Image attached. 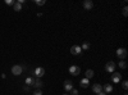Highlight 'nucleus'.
I'll return each mask as SVG.
<instances>
[{
    "label": "nucleus",
    "instance_id": "nucleus-1",
    "mask_svg": "<svg viewBox=\"0 0 128 95\" xmlns=\"http://www.w3.org/2000/svg\"><path fill=\"white\" fill-rule=\"evenodd\" d=\"M12 73H13L14 76L22 75V73H23V67H22V66H18V64L13 66V67H12Z\"/></svg>",
    "mask_w": 128,
    "mask_h": 95
},
{
    "label": "nucleus",
    "instance_id": "nucleus-2",
    "mask_svg": "<svg viewBox=\"0 0 128 95\" xmlns=\"http://www.w3.org/2000/svg\"><path fill=\"white\" fill-rule=\"evenodd\" d=\"M122 80V75H120V72H113L112 73V81L114 83H119Z\"/></svg>",
    "mask_w": 128,
    "mask_h": 95
},
{
    "label": "nucleus",
    "instance_id": "nucleus-3",
    "mask_svg": "<svg viewBox=\"0 0 128 95\" xmlns=\"http://www.w3.org/2000/svg\"><path fill=\"white\" fill-rule=\"evenodd\" d=\"M105 71H106V72H109V73H110V72L113 73V72L115 71V63L112 62V60L108 62V63L105 64Z\"/></svg>",
    "mask_w": 128,
    "mask_h": 95
},
{
    "label": "nucleus",
    "instance_id": "nucleus-4",
    "mask_svg": "<svg viewBox=\"0 0 128 95\" xmlns=\"http://www.w3.org/2000/svg\"><path fill=\"white\" fill-rule=\"evenodd\" d=\"M34 75L37 77V78H40V77H42L45 75V69L42 68V67H37V68H35V71H34Z\"/></svg>",
    "mask_w": 128,
    "mask_h": 95
},
{
    "label": "nucleus",
    "instance_id": "nucleus-5",
    "mask_svg": "<svg viewBox=\"0 0 128 95\" xmlns=\"http://www.w3.org/2000/svg\"><path fill=\"white\" fill-rule=\"evenodd\" d=\"M80 72H81V68L78 66H70L69 67V73H70V75H73V76L80 75Z\"/></svg>",
    "mask_w": 128,
    "mask_h": 95
},
{
    "label": "nucleus",
    "instance_id": "nucleus-6",
    "mask_svg": "<svg viewBox=\"0 0 128 95\" xmlns=\"http://www.w3.org/2000/svg\"><path fill=\"white\" fill-rule=\"evenodd\" d=\"M116 55H118V58H120V59H124L127 57V50L124 48H119L118 50H116Z\"/></svg>",
    "mask_w": 128,
    "mask_h": 95
},
{
    "label": "nucleus",
    "instance_id": "nucleus-7",
    "mask_svg": "<svg viewBox=\"0 0 128 95\" xmlns=\"http://www.w3.org/2000/svg\"><path fill=\"white\" fill-rule=\"evenodd\" d=\"M81 51H82V49H81L80 45H73V46L70 48V53H72L73 55H78V54H81Z\"/></svg>",
    "mask_w": 128,
    "mask_h": 95
},
{
    "label": "nucleus",
    "instance_id": "nucleus-8",
    "mask_svg": "<svg viewBox=\"0 0 128 95\" xmlns=\"http://www.w3.org/2000/svg\"><path fill=\"white\" fill-rule=\"evenodd\" d=\"M92 91L98 95L99 92L102 91V85H100V83H94V85H92Z\"/></svg>",
    "mask_w": 128,
    "mask_h": 95
},
{
    "label": "nucleus",
    "instance_id": "nucleus-9",
    "mask_svg": "<svg viewBox=\"0 0 128 95\" xmlns=\"http://www.w3.org/2000/svg\"><path fill=\"white\" fill-rule=\"evenodd\" d=\"M80 86H81V87H83V89H87V87L90 86V80H88V78H86V77L82 78V80L80 81Z\"/></svg>",
    "mask_w": 128,
    "mask_h": 95
},
{
    "label": "nucleus",
    "instance_id": "nucleus-10",
    "mask_svg": "<svg viewBox=\"0 0 128 95\" xmlns=\"http://www.w3.org/2000/svg\"><path fill=\"white\" fill-rule=\"evenodd\" d=\"M72 89H73V82L69 81V80H67L66 82H64V90H66L67 92H69Z\"/></svg>",
    "mask_w": 128,
    "mask_h": 95
},
{
    "label": "nucleus",
    "instance_id": "nucleus-11",
    "mask_svg": "<svg viewBox=\"0 0 128 95\" xmlns=\"http://www.w3.org/2000/svg\"><path fill=\"white\" fill-rule=\"evenodd\" d=\"M83 8L86 10H91L94 8V3L91 2V0H84L83 2Z\"/></svg>",
    "mask_w": 128,
    "mask_h": 95
},
{
    "label": "nucleus",
    "instance_id": "nucleus-12",
    "mask_svg": "<svg viewBox=\"0 0 128 95\" xmlns=\"http://www.w3.org/2000/svg\"><path fill=\"white\" fill-rule=\"evenodd\" d=\"M44 83H42V81L40 80V78H34V81H32V86H35V87H37V89H40Z\"/></svg>",
    "mask_w": 128,
    "mask_h": 95
},
{
    "label": "nucleus",
    "instance_id": "nucleus-13",
    "mask_svg": "<svg viewBox=\"0 0 128 95\" xmlns=\"http://www.w3.org/2000/svg\"><path fill=\"white\" fill-rule=\"evenodd\" d=\"M102 90H104L105 94H110L113 91V86L110 85V83H105V85L102 86Z\"/></svg>",
    "mask_w": 128,
    "mask_h": 95
},
{
    "label": "nucleus",
    "instance_id": "nucleus-14",
    "mask_svg": "<svg viewBox=\"0 0 128 95\" xmlns=\"http://www.w3.org/2000/svg\"><path fill=\"white\" fill-rule=\"evenodd\" d=\"M13 8H14L16 12H20V10H22V4L18 3V2H16V3H14V5H13Z\"/></svg>",
    "mask_w": 128,
    "mask_h": 95
},
{
    "label": "nucleus",
    "instance_id": "nucleus-15",
    "mask_svg": "<svg viewBox=\"0 0 128 95\" xmlns=\"http://www.w3.org/2000/svg\"><path fill=\"white\" fill-rule=\"evenodd\" d=\"M92 77H94V71H92V69H87V71H86V78L90 80V78H92Z\"/></svg>",
    "mask_w": 128,
    "mask_h": 95
},
{
    "label": "nucleus",
    "instance_id": "nucleus-16",
    "mask_svg": "<svg viewBox=\"0 0 128 95\" xmlns=\"http://www.w3.org/2000/svg\"><path fill=\"white\" fill-rule=\"evenodd\" d=\"M35 4L38 5V7H42L45 4V0H35Z\"/></svg>",
    "mask_w": 128,
    "mask_h": 95
},
{
    "label": "nucleus",
    "instance_id": "nucleus-17",
    "mask_svg": "<svg viewBox=\"0 0 128 95\" xmlns=\"http://www.w3.org/2000/svg\"><path fill=\"white\" fill-rule=\"evenodd\" d=\"M32 81H34V78H32V77H27L24 82H26V85H28V86H31V85H32Z\"/></svg>",
    "mask_w": 128,
    "mask_h": 95
},
{
    "label": "nucleus",
    "instance_id": "nucleus-18",
    "mask_svg": "<svg viewBox=\"0 0 128 95\" xmlns=\"http://www.w3.org/2000/svg\"><path fill=\"white\" fill-rule=\"evenodd\" d=\"M88 48H90V44L88 43H83L82 46H81V49H83V50H87Z\"/></svg>",
    "mask_w": 128,
    "mask_h": 95
},
{
    "label": "nucleus",
    "instance_id": "nucleus-19",
    "mask_svg": "<svg viewBox=\"0 0 128 95\" xmlns=\"http://www.w3.org/2000/svg\"><path fill=\"white\" fill-rule=\"evenodd\" d=\"M119 67H120L122 69H126V68H127V63H126V62H123V60H122V62H119Z\"/></svg>",
    "mask_w": 128,
    "mask_h": 95
},
{
    "label": "nucleus",
    "instance_id": "nucleus-20",
    "mask_svg": "<svg viewBox=\"0 0 128 95\" xmlns=\"http://www.w3.org/2000/svg\"><path fill=\"white\" fill-rule=\"evenodd\" d=\"M14 3H16L14 0H5V4L6 5H14Z\"/></svg>",
    "mask_w": 128,
    "mask_h": 95
},
{
    "label": "nucleus",
    "instance_id": "nucleus-21",
    "mask_svg": "<svg viewBox=\"0 0 128 95\" xmlns=\"http://www.w3.org/2000/svg\"><path fill=\"white\" fill-rule=\"evenodd\" d=\"M122 86H123L124 90H127V89H128V81H123V82H122Z\"/></svg>",
    "mask_w": 128,
    "mask_h": 95
},
{
    "label": "nucleus",
    "instance_id": "nucleus-22",
    "mask_svg": "<svg viewBox=\"0 0 128 95\" xmlns=\"http://www.w3.org/2000/svg\"><path fill=\"white\" fill-rule=\"evenodd\" d=\"M69 92H70L69 95H78V91H77L76 89H74V87H73V89H72V90H70Z\"/></svg>",
    "mask_w": 128,
    "mask_h": 95
},
{
    "label": "nucleus",
    "instance_id": "nucleus-23",
    "mask_svg": "<svg viewBox=\"0 0 128 95\" xmlns=\"http://www.w3.org/2000/svg\"><path fill=\"white\" fill-rule=\"evenodd\" d=\"M127 14H128V8H127V7H124V8H123V16H124V17H127Z\"/></svg>",
    "mask_w": 128,
    "mask_h": 95
},
{
    "label": "nucleus",
    "instance_id": "nucleus-24",
    "mask_svg": "<svg viewBox=\"0 0 128 95\" xmlns=\"http://www.w3.org/2000/svg\"><path fill=\"white\" fill-rule=\"evenodd\" d=\"M34 95H42V91H41L40 89H37V90L34 92Z\"/></svg>",
    "mask_w": 128,
    "mask_h": 95
},
{
    "label": "nucleus",
    "instance_id": "nucleus-25",
    "mask_svg": "<svg viewBox=\"0 0 128 95\" xmlns=\"http://www.w3.org/2000/svg\"><path fill=\"white\" fill-rule=\"evenodd\" d=\"M98 95H108V94H105V92H104V91H101V92H99V94H98Z\"/></svg>",
    "mask_w": 128,
    "mask_h": 95
},
{
    "label": "nucleus",
    "instance_id": "nucleus-26",
    "mask_svg": "<svg viewBox=\"0 0 128 95\" xmlns=\"http://www.w3.org/2000/svg\"><path fill=\"white\" fill-rule=\"evenodd\" d=\"M63 95H69V94H63Z\"/></svg>",
    "mask_w": 128,
    "mask_h": 95
},
{
    "label": "nucleus",
    "instance_id": "nucleus-27",
    "mask_svg": "<svg viewBox=\"0 0 128 95\" xmlns=\"http://www.w3.org/2000/svg\"><path fill=\"white\" fill-rule=\"evenodd\" d=\"M124 95H127V94H124Z\"/></svg>",
    "mask_w": 128,
    "mask_h": 95
}]
</instances>
